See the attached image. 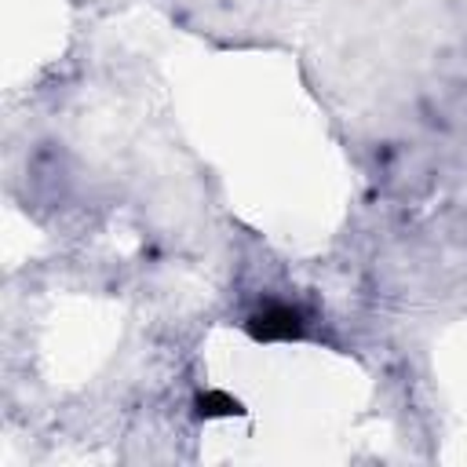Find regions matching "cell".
Returning a JSON list of instances; mask_svg holds the SVG:
<instances>
[{
  "mask_svg": "<svg viewBox=\"0 0 467 467\" xmlns=\"http://www.w3.org/2000/svg\"><path fill=\"white\" fill-rule=\"evenodd\" d=\"M252 332L259 339H292L303 332V317L288 303H270L252 317Z\"/></svg>",
  "mask_w": 467,
  "mask_h": 467,
  "instance_id": "cell-1",
  "label": "cell"
}]
</instances>
